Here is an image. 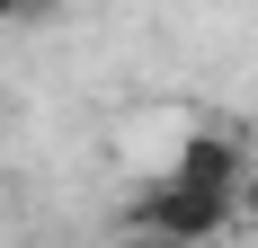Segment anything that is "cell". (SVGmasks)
Wrapping results in <instances>:
<instances>
[{
  "instance_id": "1",
  "label": "cell",
  "mask_w": 258,
  "mask_h": 248,
  "mask_svg": "<svg viewBox=\"0 0 258 248\" xmlns=\"http://www.w3.org/2000/svg\"><path fill=\"white\" fill-rule=\"evenodd\" d=\"M240 213H232V195H205V186H187V177H143L125 195V230H160V239H187V248H205V239H223Z\"/></svg>"
},
{
  "instance_id": "2",
  "label": "cell",
  "mask_w": 258,
  "mask_h": 248,
  "mask_svg": "<svg viewBox=\"0 0 258 248\" xmlns=\"http://www.w3.org/2000/svg\"><path fill=\"white\" fill-rule=\"evenodd\" d=\"M249 160H258L249 124H240V115H205V124H187V133H178V151H169V177L205 186V195H240Z\"/></svg>"
},
{
  "instance_id": "3",
  "label": "cell",
  "mask_w": 258,
  "mask_h": 248,
  "mask_svg": "<svg viewBox=\"0 0 258 248\" xmlns=\"http://www.w3.org/2000/svg\"><path fill=\"white\" fill-rule=\"evenodd\" d=\"M62 18V0H0V27H45Z\"/></svg>"
},
{
  "instance_id": "4",
  "label": "cell",
  "mask_w": 258,
  "mask_h": 248,
  "mask_svg": "<svg viewBox=\"0 0 258 248\" xmlns=\"http://www.w3.org/2000/svg\"><path fill=\"white\" fill-rule=\"evenodd\" d=\"M232 213H240V222H258V160H249V177H240V195H232Z\"/></svg>"
},
{
  "instance_id": "5",
  "label": "cell",
  "mask_w": 258,
  "mask_h": 248,
  "mask_svg": "<svg viewBox=\"0 0 258 248\" xmlns=\"http://www.w3.org/2000/svg\"><path fill=\"white\" fill-rule=\"evenodd\" d=\"M116 248H187V239H160V230H125Z\"/></svg>"
}]
</instances>
